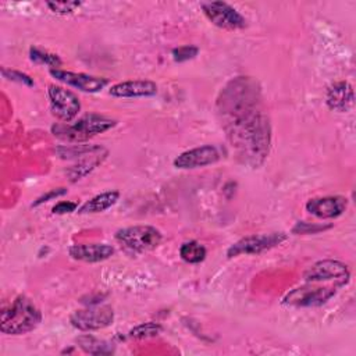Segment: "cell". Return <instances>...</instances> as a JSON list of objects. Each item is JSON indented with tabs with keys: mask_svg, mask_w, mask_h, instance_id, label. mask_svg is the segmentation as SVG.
Instances as JSON below:
<instances>
[{
	"mask_svg": "<svg viewBox=\"0 0 356 356\" xmlns=\"http://www.w3.org/2000/svg\"><path fill=\"white\" fill-rule=\"evenodd\" d=\"M108 93L114 97H147L157 93V85L149 79L124 81L113 85Z\"/></svg>",
	"mask_w": 356,
	"mask_h": 356,
	"instance_id": "obj_14",
	"label": "cell"
},
{
	"mask_svg": "<svg viewBox=\"0 0 356 356\" xmlns=\"http://www.w3.org/2000/svg\"><path fill=\"white\" fill-rule=\"evenodd\" d=\"M1 74H3L4 78H7V79H10V81H15V82L22 83V85H26V86H33V85H35L33 79H32L29 75L21 72V71L8 70V68H1Z\"/></svg>",
	"mask_w": 356,
	"mask_h": 356,
	"instance_id": "obj_25",
	"label": "cell"
},
{
	"mask_svg": "<svg viewBox=\"0 0 356 356\" xmlns=\"http://www.w3.org/2000/svg\"><path fill=\"white\" fill-rule=\"evenodd\" d=\"M261 88L250 76L231 79L217 97V115L236 160L260 167L270 153L271 125L263 108Z\"/></svg>",
	"mask_w": 356,
	"mask_h": 356,
	"instance_id": "obj_1",
	"label": "cell"
},
{
	"mask_svg": "<svg viewBox=\"0 0 356 356\" xmlns=\"http://www.w3.org/2000/svg\"><path fill=\"white\" fill-rule=\"evenodd\" d=\"M337 285L330 284L325 286L313 285L312 282H306L302 286H298L288 292L282 303L286 306L293 307H316L327 303L335 293H337Z\"/></svg>",
	"mask_w": 356,
	"mask_h": 356,
	"instance_id": "obj_5",
	"label": "cell"
},
{
	"mask_svg": "<svg viewBox=\"0 0 356 356\" xmlns=\"http://www.w3.org/2000/svg\"><path fill=\"white\" fill-rule=\"evenodd\" d=\"M355 100L353 88L346 81H339L332 83L325 95V103L327 106L338 113L348 111Z\"/></svg>",
	"mask_w": 356,
	"mask_h": 356,
	"instance_id": "obj_15",
	"label": "cell"
},
{
	"mask_svg": "<svg viewBox=\"0 0 356 356\" xmlns=\"http://www.w3.org/2000/svg\"><path fill=\"white\" fill-rule=\"evenodd\" d=\"M348 209V199L345 196H321L309 199L306 210L318 218H337Z\"/></svg>",
	"mask_w": 356,
	"mask_h": 356,
	"instance_id": "obj_13",
	"label": "cell"
},
{
	"mask_svg": "<svg viewBox=\"0 0 356 356\" xmlns=\"http://www.w3.org/2000/svg\"><path fill=\"white\" fill-rule=\"evenodd\" d=\"M78 209V203L76 202H65V200H63V202H58L53 209H51V211L54 213V214H67V213H72V211H75Z\"/></svg>",
	"mask_w": 356,
	"mask_h": 356,
	"instance_id": "obj_26",
	"label": "cell"
},
{
	"mask_svg": "<svg viewBox=\"0 0 356 356\" xmlns=\"http://www.w3.org/2000/svg\"><path fill=\"white\" fill-rule=\"evenodd\" d=\"M117 121L114 118L100 114H85L71 125L56 124L51 127L54 136L67 142H85L97 134H103L113 127Z\"/></svg>",
	"mask_w": 356,
	"mask_h": 356,
	"instance_id": "obj_3",
	"label": "cell"
},
{
	"mask_svg": "<svg viewBox=\"0 0 356 356\" xmlns=\"http://www.w3.org/2000/svg\"><path fill=\"white\" fill-rule=\"evenodd\" d=\"M199 49L193 44H185V46H179L177 49L172 50V58L177 63H184L188 60H192L197 56Z\"/></svg>",
	"mask_w": 356,
	"mask_h": 356,
	"instance_id": "obj_23",
	"label": "cell"
},
{
	"mask_svg": "<svg viewBox=\"0 0 356 356\" xmlns=\"http://www.w3.org/2000/svg\"><path fill=\"white\" fill-rule=\"evenodd\" d=\"M78 343L82 350L90 355H108L114 352V346L106 341H100L90 335H82L78 338Z\"/></svg>",
	"mask_w": 356,
	"mask_h": 356,
	"instance_id": "obj_19",
	"label": "cell"
},
{
	"mask_svg": "<svg viewBox=\"0 0 356 356\" xmlns=\"http://www.w3.org/2000/svg\"><path fill=\"white\" fill-rule=\"evenodd\" d=\"M114 320V312L108 305H95L72 313L70 321L81 331H95L108 327Z\"/></svg>",
	"mask_w": 356,
	"mask_h": 356,
	"instance_id": "obj_9",
	"label": "cell"
},
{
	"mask_svg": "<svg viewBox=\"0 0 356 356\" xmlns=\"http://www.w3.org/2000/svg\"><path fill=\"white\" fill-rule=\"evenodd\" d=\"M206 248L197 241H189L181 245L179 256L184 261L191 264H197L204 260L206 257Z\"/></svg>",
	"mask_w": 356,
	"mask_h": 356,
	"instance_id": "obj_18",
	"label": "cell"
},
{
	"mask_svg": "<svg viewBox=\"0 0 356 356\" xmlns=\"http://www.w3.org/2000/svg\"><path fill=\"white\" fill-rule=\"evenodd\" d=\"M47 96L50 100V110L53 115L64 122H70L76 117L81 110V102L78 96L58 85H49Z\"/></svg>",
	"mask_w": 356,
	"mask_h": 356,
	"instance_id": "obj_10",
	"label": "cell"
},
{
	"mask_svg": "<svg viewBox=\"0 0 356 356\" xmlns=\"http://www.w3.org/2000/svg\"><path fill=\"white\" fill-rule=\"evenodd\" d=\"M29 57L36 64H44V65H49L51 68H58L61 65V58L57 54L43 51V50L36 49V47H32L29 50Z\"/></svg>",
	"mask_w": 356,
	"mask_h": 356,
	"instance_id": "obj_20",
	"label": "cell"
},
{
	"mask_svg": "<svg viewBox=\"0 0 356 356\" xmlns=\"http://www.w3.org/2000/svg\"><path fill=\"white\" fill-rule=\"evenodd\" d=\"M206 18L217 28L238 31L246 26V18L225 1H207L200 4Z\"/></svg>",
	"mask_w": 356,
	"mask_h": 356,
	"instance_id": "obj_7",
	"label": "cell"
},
{
	"mask_svg": "<svg viewBox=\"0 0 356 356\" xmlns=\"http://www.w3.org/2000/svg\"><path fill=\"white\" fill-rule=\"evenodd\" d=\"M81 4V1H46V6L50 8V11L57 14H71L79 8Z\"/></svg>",
	"mask_w": 356,
	"mask_h": 356,
	"instance_id": "obj_24",
	"label": "cell"
},
{
	"mask_svg": "<svg viewBox=\"0 0 356 356\" xmlns=\"http://www.w3.org/2000/svg\"><path fill=\"white\" fill-rule=\"evenodd\" d=\"M118 197H120V192L118 191H107V192L99 193V195L93 196L92 199H89L88 202H85L78 209V213H81V214L102 213V211L110 209L113 204H115Z\"/></svg>",
	"mask_w": 356,
	"mask_h": 356,
	"instance_id": "obj_17",
	"label": "cell"
},
{
	"mask_svg": "<svg viewBox=\"0 0 356 356\" xmlns=\"http://www.w3.org/2000/svg\"><path fill=\"white\" fill-rule=\"evenodd\" d=\"M288 235L285 232H270V234H259L249 235L234 245H231L227 250L228 257H236L239 254H259L264 250H268L280 243H282Z\"/></svg>",
	"mask_w": 356,
	"mask_h": 356,
	"instance_id": "obj_8",
	"label": "cell"
},
{
	"mask_svg": "<svg viewBox=\"0 0 356 356\" xmlns=\"http://www.w3.org/2000/svg\"><path fill=\"white\" fill-rule=\"evenodd\" d=\"M115 239L124 248L136 253H142L156 249L160 245L163 235L156 227L134 225L118 229L115 232Z\"/></svg>",
	"mask_w": 356,
	"mask_h": 356,
	"instance_id": "obj_4",
	"label": "cell"
},
{
	"mask_svg": "<svg viewBox=\"0 0 356 356\" xmlns=\"http://www.w3.org/2000/svg\"><path fill=\"white\" fill-rule=\"evenodd\" d=\"M114 248L107 243H78L70 248V256L75 260L86 263H97L110 259Z\"/></svg>",
	"mask_w": 356,
	"mask_h": 356,
	"instance_id": "obj_16",
	"label": "cell"
},
{
	"mask_svg": "<svg viewBox=\"0 0 356 356\" xmlns=\"http://www.w3.org/2000/svg\"><path fill=\"white\" fill-rule=\"evenodd\" d=\"M331 224H320V222H309V221H298L293 228L292 234L296 235H307V234H318L325 229H330Z\"/></svg>",
	"mask_w": 356,
	"mask_h": 356,
	"instance_id": "obj_21",
	"label": "cell"
},
{
	"mask_svg": "<svg viewBox=\"0 0 356 356\" xmlns=\"http://www.w3.org/2000/svg\"><path fill=\"white\" fill-rule=\"evenodd\" d=\"M67 192V189L65 188H58V189H53V191H50V192H47L46 195H43V196H40L32 206H39L40 203H43V202H49L51 197H57V196H61V195H64Z\"/></svg>",
	"mask_w": 356,
	"mask_h": 356,
	"instance_id": "obj_27",
	"label": "cell"
},
{
	"mask_svg": "<svg viewBox=\"0 0 356 356\" xmlns=\"http://www.w3.org/2000/svg\"><path fill=\"white\" fill-rule=\"evenodd\" d=\"M350 278V271L348 266L339 260L325 259L318 260L314 264H312L305 273L303 280L306 282H323V281H331L338 288L346 285Z\"/></svg>",
	"mask_w": 356,
	"mask_h": 356,
	"instance_id": "obj_6",
	"label": "cell"
},
{
	"mask_svg": "<svg viewBox=\"0 0 356 356\" xmlns=\"http://www.w3.org/2000/svg\"><path fill=\"white\" fill-rule=\"evenodd\" d=\"M50 75L56 78L60 82H64L70 86H74L82 92H100L107 83L108 79L103 76H93L83 72H72V71H64L58 68H50Z\"/></svg>",
	"mask_w": 356,
	"mask_h": 356,
	"instance_id": "obj_12",
	"label": "cell"
},
{
	"mask_svg": "<svg viewBox=\"0 0 356 356\" xmlns=\"http://www.w3.org/2000/svg\"><path fill=\"white\" fill-rule=\"evenodd\" d=\"M160 331H161L160 324L149 321V323H143V324H139L135 328H132L129 331V337H132V338H149V337L159 335Z\"/></svg>",
	"mask_w": 356,
	"mask_h": 356,
	"instance_id": "obj_22",
	"label": "cell"
},
{
	"mask_svg": "<svg viewBox=\"0 0 356 356\" xmlns=\"http://www.w3.org/2000/svg\"><path fill=\"white\" fill-rule=\"evenodd\" d=\"M40 321V310L29 298L19 295L1 312L0 331L6 335H22L33 331Z\"/></svg>",
	"mask_w": 356,
	"mask_h": 356,
	"instance_id": "obj_2",
	"label": "cell"
},
{
	"mask_svg": "<svg viewBox=\"0 0 356 356\" xmlns=\"http://www.w3.org/2000/svg\"><path fill=\"white\" fill-rule=\"evenodd\" d=\"M220 160V152L213 145H203L182 152L174 160V167L181 170H191L214 164Z\"/></svg>",
	"mask_w": 356,
	"mask_h": 356,
	"instance_id": "obj_11",
	"label": "cell"
}]
</instances>
